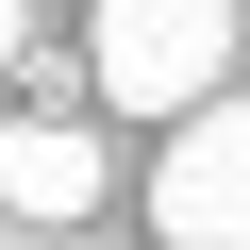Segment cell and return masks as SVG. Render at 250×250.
I'll return each mask as SVG.
<instances>
[{
    "instance_id": "2",
    "label": "cell",
    "mask_w": 250,
    "mask_h": 250,
    "mask_svg": "<svg viewBox=\"0 0 250 250\" xmlns=\"http://www.w3.org/2000/svg\"><path fill=\"white\" fill-rule=\"evenodd\" d=\"M150 233H167V250H250V100H200L184 134H167Z\"/></svg>"
},
{
    "instance_id": "1",
    "label": "cell",
    "mask_w": 250,
    "mask_h": 250,
    "mask_svg": "<svg viewBox=\"0 0 250 250\" xmlns=\"http://www.w3.org/2000/svg\"><path fill=\"white\" fill-rule=\"evenodd\" d=\"M233 34H250V0H100V34H83V83L117 100V117H184L217 100V67H233Z\"/></svg>"
},
{
    "instance_id": "3",
    "label": "cell",
    "mask_w": 250,
    "mask_h": 250,
    "mask_svg": "<svg viewBox=\"0 0 250 250\" xmlns=\"http://www.w3.org/2000/svg\"><path fill=\"white\" fill-rule=\"evenodd\" d=\"M100 134H83V117H0V217H17V233H83L100 217Z\"/></svg>"
},
{
    "instance_id": "4",
    "label": "cell",
    "mask_w": 250,
    "mask_h": 250,
    "mask_svg": "<svg viewBox=\"0 0 250 250\" xmlns=\"http://www.w3.org/2000/svg\"><path fill=\"white\" fill-rule=\"evenodd\" d=\"M0 83H34V0H0Z\"/></svg>"
}]
</instances>
